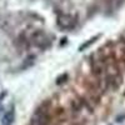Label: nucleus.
I'll return each mask as SVG.
<instances>
[{
    "label": "nucleus",
    "mask_w": 125,
    "mask_h": 125,
    "mask_svg": "<svg viewBox=\"0 0 125 125\" xmlns=\"http://www.w3.org/2000/svg\"><path fill=\"white\" fill-rule=\"evenodd\" d=\"M76 24V20L75 18H73L71 15H68V14H62L58 18V25L64 29V30H70L75 26Z\"/></svg>",
    "instance_id": "obj_1"
},
{
    "label": "nucleus",
    "mask_w": 125,
    "mask_h": 125,
    "mask_svg": "<svg viewBox=\"0 0 125 125\" xmlns=\"http://www.w3.org/2000/svg\"><path fill=\"white\" fill-rule=\"evenodd\" d=\"M13 120H14V110L11 109V110L8 111L5 115H4V118L1 120V125H11L13 124Z\"/></svg>",
    "instance_id": "obj_2"
},
{
    "label": "nucleus",
    "mask_w": 125,
    "mask_h": 125,
    "mask_svg": "<svg viewBox=\"0 0 125 125\" xmlns=\"http://www.w3.org/2000/svg\"><path fill=\"white\" fill-rule=\"evenodd\" d=\"M96 38H98V36H96ZM96 38H94V39H90V41H88L86 44H84V45H81V46H80V50H83V49H85V48H86V46H89V45H90L91 43H94V41H95V39H96Z\"/></svg>",
    "instance_id": "obj_3"
}]
</instances>
